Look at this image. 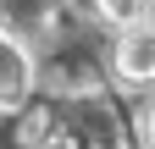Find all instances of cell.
Wrapping results in <instances>:
<instances>
[{
  "label": "cell",
  "mask_w": 155,
  "mask_h": 149,
  "mask_svg": "<svg viewBox=\"0 0 155 149\" xmlns=\"http://www.w3.org/2000/svg\"><path fill=\"white\" fill-rule=\"evenodd\" d=\"M116 72L127 83H155V22H139V28H122V44H116Z\"/></svg>",
  "instance_id": "1"
},
{
  "label": "cell",
  "mask_w": 155,
  "mask_h": 149,
  "mask_svg": "<svg viewBox=\"0 0 155 149\" xmlns=\"http://www.w3.org/2000/svg\"><path fill=\"white\" fill-rule=\"evenodd\" d=\"M28 88V55L0 33V100H17Z\"/></svg>",
  "instance_id": "2"
},
{
  "label": "cell",
  "mask_w": 155,
  "mask_h": 149,
  "mask_svg": "<svg viewBox=\"0 0 155 149\" xmlns=\"http://www.w3.org/2000/svg\"><path fill=\"white\" fill-rule=\"evenodd\" d=\"M94 6H100V17L111 28H139V22H150L155 0H94Z\"/></svg>",
  "instance_id": "3"
},
{
  "label": "cell",
  "mask_w": 155,
  "mask_h": 149,
  "mask_svg": "<svg viewBox=\"0 0 155 149\" xmlns=\"http://www.w3.org/2000/svg\"><path fill=\"white\" fill-rule=\"evenodd\" d=\"M144 149H155V105L144 110Z\"/></svg>",
  "instance_id": "4"
}]
</instances>
